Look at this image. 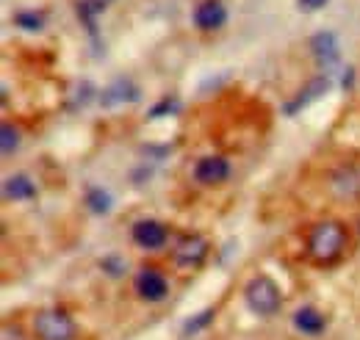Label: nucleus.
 <instances>
[{
  "label": "nucleus",
  "mask_w": 360,
  "mask_h": 340,
  "mask_svg": "<svg viewBox=\"0 0 360 340\" xmlns=\"http://www.w3.org/2000/svg\"><path fill=\"white\" fill-rule=\"evenodd\" d=\"M330 91V75H319V78H314L311 84L305 86V91H300L297 94V100L294 103H288L285 105V114H297L300 108H305V105H311V103H316L319 97H324Z\"/></svg>",
  "instance_id": "nucleus-12"
},
{
  "label": "nucleus",
  "mask_w": 360,
  "mask_h": 340,
  "mask_svg": "<svg viewBox=\"0 0 360 340\" xmlns=\"http://www.w3.org/2000/svg\"><path fill=\"white\" fill-rule=\"evenodd\" d=\"M103 271H108V277H122L125 274V263L120 260V257H105L103 260Z\"/></svg>",
  "instance_id": "nucleus-19"
},
{
  "label": "nucleus",
  "mask_w": 360,
  "mask_h": 340,
  "mask_svg": "<svg viewBox=\"0 0 360 340\" xmlns=\"http://www.w3.org/2000/svg\"><path fill=\"white\" fill-rule=\"evenodd\" d=\"M37 340H78V324L64 307H42L31 318Z\"/></svg>",
  "instance_id": "nucleus-2"
},
{
  "label": "nucleus",
  "mask_w": 360,
  "mask_h": 340,
  "mask_svg": "<svg viewBox=\"0 0 360 340\" xmlns=\"http://www.w3.org/2000/svg\"><path fill=\"white\" fill-rule=\"evenodd\" d=\"M0 340H31L25 335V329L17 324V321H3V329H0Z\"/></svg>",
  "instance_id": "nucleus-18"
},
{
  "label": "nucleus",
  "mask_w": 360,
  "mask_h": 340,
  "mask_svg": "<svg viewBox=\"0 0 360 340\" xmlns=\"http://www.w3.org/2000/svg\"><path fill=\"white\" fill-rule=\"evenodd\" d=\"M191 174H194V180L200 185H208V188L222 185L227 177H230V161H227L225 155H205V158H200L194 164Z\"/></svg>",
  "instance_id": "nucleus-7"
},
{
  "label": "nucleus",
  "mask_w": 360,
  "mask_h": 340,
  "mask_svg": "<svg viewBox=\"0 0 360 340\" xmlns=\"http://www.w3.org/2000/svg\"><path fill=\"white\" fill-rule=\"evenodd\" d=\"M244 301H247V307H250L255 315L271 318V315H277V310H280V304H283V294H280V285H277L271 277L258 274V277H252V280L244 285Z\"/></svg>",
  "instance_id": "nucleus-3"
},
{
  "label": "nucleus",
  "mask_w": 360,
  "mask_h": 340,
  "mask_svg": "<svg viewBox=\"0 0 360 340\" xmlns=\"http://www.w3.org/2000/svg\"><path fill=\"white\" fill-rule=\"evenodd\" d=\"M349 247V230L344 221L335 218H324L308 230V241H305V255L314 266H335L341 257L347 255Z\"/></svg>",
  "instance_id": "nucleus-1"
},
{
  "label": "nucleus",
  "mask_w": 360,
  "mask_h": 340,
  "mask_svg": "<svg viewBox=\"0 0 360 340\" xmlns=\"http://www.w3.org/2000/svg\"><path fill=\"white\" fill-rule=\"evenodd\" d=\"M311 53L316 55V61L327 70V67H333L335 61H338V39H335V34L333 31H321V34H316L314 39H311Z\"/></svg>",
  "instance_id": "nucleus-10"
},
{
  "label": "nucleus",
  "mask_w": 360,
  "mask_h": 340,
  "mask_svg": "<svg viewBox=\"0 0 360 340\" xmlns=\"http://www.w3.org/2000/svg\"><path fill=\"white\" fill-rule=\"evenodd\" d=\"M3 197L8 202H25V200H34L37 197V183L28 177V174H14L3 183Z\"/></svg>",
  "instance_id": "nucleus-11"
},
{
  "label": "nucleus",
  "mask_w": 360,
  "mask_h": 340,
  "mask_svg": "<svg viewBox=\"0 0 360 340\" xmlns=\"http://www.w3.org/2000/svg\"><path fill=\"white\" fill-rule=\"evenodd\" d=\"M86 208L91 213H108L111 211V194L103 188H89L86 191Z\"/></svg>",
  "instance_id": "nucleus-15"
},
{
  "label": "nucleus",
  "mask_w": 360,
  "mask_h": 340,
  "mask_svg": "<svg viewBox=\"0 0 360 340\" xmlns=\"http://www.w3.org/2000/svg\"><path fill=\"white\" fill-rule=\"evenodd\" d=\"M291 324H294V329H297L300 335L316 338V335H321V332L327 329V315H324L321 310L311 307V304H305V307H300V310L294 313Z\"/></svg>",
  "instance_id": "nucleus-9"
},
{
  "label": "nucleus",
  "mask_w": 360,
  "mask_h": 340,
  "mask_svg": "<svg viewBox=\"0 0 360 340\" xmlns=\"http://www.w3.org/2000/svg\"><path fill=\"white\" fill-rule=\"evenodd\" d=\"M0 138H3V144H0L3 155H11V152L20 147V133H17V128H14L11 122H6V125H3V130H0Z\"/></svg>",
  "instance_id": "nucleus-17"
},
{
  "label": "nucleus",
  "mask_w": 360,
  "mask_h": 340,
  "mask_svg": "<svg viewBox=\"0 0 360 340\" xmlns=\"http://www.w3.org/2000/svg\"><path fill=\"white\" fill-rule=\"evenodd\" d=\"M131 238H134L136 247H141L147 252H158L169 241V227L158 218H139L131 227Z\"/></svg>",
  "instance_id": "nucleus-6"
},
{
  "label": "nucleus",
  "mask_w": 360,
  "mask_h": 340,
  "mask_svg": "<svg viewBox=\"0 0 360 340\" xmlns=\"http://www.w3.org/2000/svg\"><path fill=\"white\" fill-rule=\"evenodd\" d=\"M86 3H89V8L94 11V14H100V11H103V8H105L111 0H86Z\"/></svg>",
  "instance_id": "nucleus-22"
},
{
  "label": "nucleus",
  "mask_w": 360,
  "mask_h": 340,
  "mask_svg": "<svg viewBox=\"0 0 360 340\" xmlns=\"http://www.w3.org/2000/svg\"><path fill=\"white\" fill-rule=\"evenodd\" d=\"M125 100H139V89H136L128 78H120V81H114V84L108 86L103 94H100V103L103 105H117V103H125Z\"/></svg>",
  "instance_id": "nucleus-13"
},
{
  "label": "nucleus",
  "mask_w": 360,
  "mask_h": 340,
  "mask_svg": "<svg viewBox=\"0 0 360 340\" xmlns=\"http://www.w3.org/2000/svg\"><path fill=\"white\" fill-rule=\"evenodd\" d=\"M14 25L22 28V31H42L45 17L37 14V11H17V14H14Z\"/></svg>",
  "instance_id": "nucleus-16"
},
{
  "label": "nucleus",
  "mask_w": 360,
  "mask_h": 340,
  "mask_svg": "<svg viewBox=\"0 0 360 340\" xmlns=\"http://www.w3.org/2000/svg\"><path fill=\"white\" fill-rule=\"evenodd\" d=\"M134 291L136 296L147 304H161L169 296V280L164 277L161 268L155 266H141L134 277Z\"/></svg>",
  "instance_id": "nucleus-4"
},
{
  "label": "nucleus",
  "mask_w": 360,
  "mask_h": 340,
  "mask_svg": "<svg viewBox=\"0 0 360 340\" xmlns=\"http://www.w3.org/2000/svg\"><path fill=\"white\" fill-rule=\"evenodd\" d=\"M214 318H217V310H214V307H208V310L197 313L194 318H188V321H186L183 335H197V332H202L205 327H211V324H214Z\"/></svg>",
  "instance_id": "nucleus-14"
},
{
  "label": "nucleus",
  "mask_w": 360,
  "mask_h": 340,
  "mask_svg": "<svg viewBox=\"0 0 360 340\" xmlns=\"http://www.w3.org/2000/svg\"><path fill=\"white\" fill-rule=\"evenodd\" d=\"M208 252H211L208 238L200 235V233H188V235H183L178 244H175L172 260L178 263L180 268H200L205 263Z\"/></svg>",
  "instance_id": "nucleus-5"
},
{
  "label": "nucleus",
  "mask_w": 360,
  "mask_h": 340,
  "mask_svg": "<svg viewBox=\"0 0 360 340\" xmlns=\"http://www.w3.org/2000/svg\"><path fill=\"white\" fill-rule=\"evenodd\" d=\"M172 111H178V100H169V97H167V100H161V103L150 111V119H158L161 114H172Z\"/></svg>",
  "instance_id": "nucleus-20"
},
{
  "label": "nucleus",
  "mask_w": 360,
  "mask_h": 340,
  "mask_svg": "<svg viewBox=\"0 0 360 340\" xmlns=\"http://www.w3.org/2000/svg\"><path fill=\"white\" fill-rule=\"evenodd\" d=\"M191 20H194L197 31H205V34L219 31V28L227 22L225 3H222V0H202V3H197V8H194V14H191Z\"/></svg>",
  "instance_id": "nucleus-8"
},
{
  "label": "nucleus",
  "mask_w": 360,
  "mask_h": 340,
  "mask_svg": "<svg viewBox=\"0 0 360 340\" xmlns=\"http://www.w3.org/2000/svg\"><path fill=\"white\" fill-rule=\"evenodd\" d=\"M324 3H327V0H297V8L311 14V11H319V8H324Z\"/></svg>",
  "instance_id": "nucleus-21"
}]
</instances>
